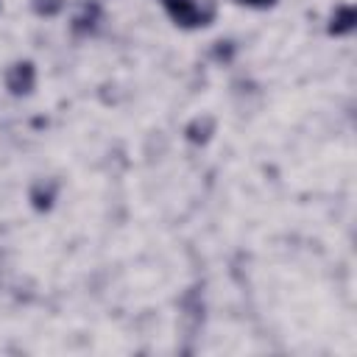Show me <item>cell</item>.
Here are the masks:
<instances>
[{
  "label": "cell",
  "mask_w": 357,
  "mask_h": 357,
  "mask_svg": "<svg viewBox=\"0 0 357 357\" xmlns=\"http://www.w3.org/2000/svg\"><path fill=\"white\" fill-rule=\"evenodd\" d=\"M162 6L181 28H201L215 20V0H162Z\"/></svg>",
  "instance_id": "1"
},
{
  "label": "cell",
  "mask_w": 357,
  "mask_h": 357,
  "mask_svg": "<svg viewBox=\"0 0 357 357\" xmlns=\"http://www.w3.org/2000/svg\"><path fill=\"white\" fill-rule=\"evenodd\" d=\"M36 84V73H33V64L31 61H17L8 67L6 73V86L11 95H28Z\"/></svg>",
  "instance_id": "2"
},
{
  "label": "cell",
  "mask_w": 357,
  "mask_h": 357,
  "mask_svg": "<svg viewBox=\"0 0 357 357\" xmlns=\"http://www.w3.org/2000/svg\"><path fill=\"white\" fill-rule=\"evenodd\" d=\"M354 22H357V14H354V8H351V6H340V8H335V14H332V22H329V33H335V36L351 33V31H354Z\"/></svg>",
  "instance_id": "3"
},
{
  "label": "cell",
  "mask_w": 357,
  "mask_h": 357,
  "mask_svg": "<svg viewBox=\"0 0 357 357\" xmlns=\"http://www.w3.org/2000/svg\"><path fill=\"white\" fill-rule=\"evenodd\" d=\"M53 198H56V181H36L33 187H31V204H33V209H39V212H45V209H50L53 206Z\"/></svg>",
  "instance_id": "4"
},
{
  "label": "cell",
  "mask_w": 357,
  "mask_h": 357,
  "mask_svg": "<svg viewBox=\"0 0 357 357\" xmlns=\"http://www.w3.org/2000/svg\"><path fill=\"white\" fill-rule=\"evenodd\" d=\"M98 20H100V6L98 3H86L81 8V14H75V20H73V31L75 33H92Z\"/></svg>",
  "instance_id": "5"
},
{
  "label": "cell",
  "mask_w": 357,
  "mask_h": 357,
  "mask_svg": "<svg viewBox=\"0 0 357 357\" xmlns=\"http://www.w3.org/2000/svg\"><path fill=\"white\" fill-rule=\"evenodd\" d=\"M212 131H215V120H212L209 114H204V117H195V120L187 126V139H190V142H206Z\"/></svg>",
  "instance_id": "6"
},
{
  "label": "cell",
  "mask_w": 357,
  "mask_h": 357,
  "mask_svg": "<svg viewBox=\"0 0 357 357\" xmlns=\"http://www.w3.org/2000/svg\"><path fill=\"white\" fill-rule=\"evenodd\" d=\"M61 6H64V0H33L36 14H45V17L59 14V11H61Z\"/></svg>",
  "instance_id": "7"
},
{
  "label": "cell",
  "mask_w": 357,
  "mask_h": 357,
  "mask_svg": "<svg viewBox=\"0 0 357 357\" xmlns=\"http://www.w3.org/2000/svg\"><path fill=\"white\" fill-rule=\"evenodd\" d=\"M237 3H243V6H254V8H268V6H273L276 0H237Z\"/></svg>",
  "instance_id": "8"
},
{
  "label": "cell",
  "mask_w": 357,
  "mask_h": 357,
  "mask_svg": "<svg viewBox=\"0 0 357 357\" xmlns=\"http://www.w3.org/2000/svg\"><path fill=\"white\" fill-rule=\"evenodd\" d=\"M215 56L218 59H229L231 56V47H215Z\"/></svg>",
  "instance_id": "9"
}]
</instances>
